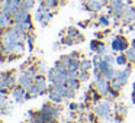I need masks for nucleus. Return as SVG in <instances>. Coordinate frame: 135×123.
Masks as SVG:
<instances>
[{
  "mask_svg": "<svg viewBox=\"0 0 135 123\" xmlns=\"http://www.w3.org/2000/svg\"><path fill=\"white\" fill-rule=\"evenodd\" d=\"M13 22H26L29 20V10H25L22 7H19L15 13L12 15Z\"/></svg>",
  "mask_w": 135,
  "mask_h": 123,
  "instance_id": "5",
  "label": "nucleus"
},
{
  "mask_svg": "<svg viewBox=\"0 0 135 123\" xmlns=\"http://www.w3.org/2000/svg\"><path fill=\"white\" fill-rule=\"evenodd\" d=\"M90 68H91V62L89 61V59L81 61V64H80V70H81V71H89Z\"/></svg>",
  "mask_w": 135,
  "mask_h": 123,
  "instance_id": "19",
  "label": "nucleus"
},
{
  "mask_svg": "<svg viewBox=\"0 0 135 123\" xmlns=\"http://www.w3.org/2000/svg\"><path fill=\"white\" fill-rule=\"evenodd\" d=\"M94 90L97 91L99 94H108L109 93V90H110V87H109V81L106 78H99V80H96V83H94Z\"/></svg>",
  "mask_w": 135,
  "mask_h": 123,
  "instance_id": "4",
  "label": "nucleus"
},
{
  "mask_svg": "<svg viewBox=\"0 0 135 123\" xmlns=\"http://www.w3.org/2000/svg\"><path fill=\"white\" fill-rule=\"evenodd\" d=\"M21 3H22V0H3V3H2V12H6L12 16L21 7Z\"/></svg>",
  "mask_w": 135,
  "mask_h": 123,
  "instance_id": "1",
  "label": "nucleus"
},
{
  "mask_svg": "<svg viewBox=\"0 0 135 123\" xmlns=\"http://www.w3.org/2000/svg\"><path fill=\"white\" fill-rule=\"evenodd\" d=\"M67 87L70 91H76L79 90L80 87V80L79 78H74V80H67Z\"/></svg>",
  "mask_w": 135,
  "mask_h": 123,
  "instance_id": "16",
  "label": "nucleus"
},
{
  "mask_svg": "<svg viewBox=\"0 0 135 123\" xmlns=\"http://www.w3.org/2000/svg\"><path fill=\"white\" fill-rule=\"evenodd\" d=\"M99 23L103 25V26H108V25H109V19L106 18V16H100V18H99Z\"/></svg>",
  "mask_w": 135,
  "mask_h": 123,
  "instance_id": "25",
  "label": "nucleus"
},
{
  "mask_svg": "<svg viewBox=\"0 0 135 123\" xmlns=\"http://www.w3.org/2000/svg\"><path fill=\"white\" fill-rule=\"evenodd\" d=\"M4 104H6V94H3V93H0V111L3 110Z\"/></svg>",
  "mask_w": 135,
  "mask_h": 123,
  "instance_id": "23",
  "label": "nucleus"
},
{
  "mask_svg": "<svg viewBox=\"0 0 135 123\" xmlns=\"http://www.w3.org/2000/svg\"><path fill=\"white\" fill-rule=\"evenodd\" d=\"M3 38V29H2V28H0V39Z\"/></svg>",
  "mask_w": 135,
  "mask_h": 123,
  "instance_id": "26",
  "label": "nucleus"
},
{
  "mask_svg": "<svg viewBox=\"0 0 135 123\" xmlns=\"http://www.w3.org/2000/svg\"><path fill=\"white\" fill-rule=\"evenodd\" d=\"M35 84H36V87L39 88L41 94L44 93L45 90H47V81H45V77H42V75H36V78H35Z\"/></svg>",
  "mask_w": 135,
  "mask_h": 123,
  "instance_id": "13",
  "label": "nucleus"
},
{
  "mask_svg": "<svg viewBox=\"0 0 135 123\" xmlns=\"http://www.w3.org/2000/svg\"><path fill=\"white\" fill-rule=\"evenodd\" d=\"M42 6L48 7V9H55L58 6V0H42Z\"/></svg>",
  "mask_w": 135,
  "mask_h": 123,
  "instance_id": "17",
  "label": "nucleus"
},
{
  "mask_svg": "<svg viewBox=\"0 0 135 123\" xmlns=\"http://www.w3.org/2000/svg\"><path fill=\"white\" fill-rule=\"evenodd\" d=\"M132 47H134V48H135V41H134V42H132Z\"/></svg>",
  "mask_w": 135,
  "mask_h": 123,
  "instance_id": "29",
  "label": "nucleus"
},
{
  "mask_svg": "<svg viewBox=\"0 0 135 123\" xmlns=\"http://www.w3.org/2000/svg\"><path fill=\"white\" fill-rule=\"evenodd\" d=\"M112 48L115 51H126L128 49V42L123 36H116L112 42Z\"/></svg>",
  "mask_w": 135,
  "mask_h": 123,
  "instance_id": "6",
  "label": "nucleus"
},
{
  "mask_svg": "<svg viewBox=\"0 0 135 123\" xmlns=\"http://www.w3.org/2000/svg\"><path fill=\"white\" fill-rule=\"evenodd\" d=\"M103 3H105V0H84L86 9H89L90 12H97V10H100Z\"/></svg>",
  "mask_w": 135,
  "mask_h": 123,
  "instance_id": "7",
  "label": "nucleus"
},
{
  "mask_svg": "<svg viewBox=\"0 0 135 123\" xmlns=\"http://www.w3.org/2000/svg\"><path fill=\"white\" fill-rule=\"evenodd\" d=\"M33 4H35V0H22L21 7L25 10H31L33 7Z\"/></svg>",
  "mask_w": 135,
  "mask_h": 123,
  "instance_id": "18",
  "label": "nucleus"
},
{
  "mask_svg": "<svg viewBox=\"0 0 135 123\" xmlns=\"http://www.w3.org/2000/svg\"><path fill=\"white\" fill-rule=\"evenodd\" d=\"M62 94L60 93L57 88H54V87H51V91H50V100L51 101H54V103H60V101H62Z\"/></svg>",
  "mask_w": 135,
  "mask_h": 123,
  "instance_id": "12",
  "label": "nucleus"
},
{
  "mask_svg": "<svg viewBox=\"0 0 135 123\" xmlns=\"http://www.w3.org/2000/svg\"><path fill=\"white\" fill-rule=\"evenodd\" d=\"M134 87H135V84H134Z\"/></svg>",
  "mask_w": 135,
  "mask_h": 123,
  "instance_id": "30",
  "label": "nucleus"
},
{
  "mask_svg": "<svg viewBox=\"0 0 135 123\" xmlns=\"http://www.w3.org/2000/svg\"><path fill=\"white\" fill-rule=\"evenodd\" d=\"M132 29H134V30H135V23H134V25H132Z\"/></svg>",
  "mask_w": 135,
  "mask_h": 123,
  "instance_id": "28",
  "label": "nucleus"
},
{
  "mask_svg": "<svg viewBox=\"0 0 135 123\" xmlns=\"http://www.w3.org/2000/svg\"><path fill=\"white\" fill-rule=\"evenodd\" d=\"M128 77H129V68H123V70H120V71H116V77H115V78L123 85L128 81Z\"/></svg>",
  "mask_w": 135,
  "mask_h": 123,
  "instance_id": "10",
  "label": "nucleus"
},
{
  "mask_svg": "<svg viewBox=\"0 0 135 123\" xmlns=\"http://www.w3.org/2000/svg\"><path fill=\"white\" fill-rule=\"evenodd\" d=\"M110 113V103L108 100H102L100 103H97L96 106V114L100 117H108Z\"/></svg>",
  "mask_w": 135,
  "mask_h": 123,
  "instance_id": "3",
  "label": "nucleus"
},
{
  "mask_svg": "<svg viewBox=\"0 0 135 123\" xmlns=\"http://www.w3.org/2000/svg\"><path fill=\"white\" fill-rule=\"evenodd\" d=\"M32 81H33V80L31 78V77H28L26 74H22V75L19 77V84H21L22 87H25V88L29 87V85L32 84Z\"/></svg>",
  "mask_w": 135,
  "mask_h": 123,
  "instance_id": "14",
  "label": "nucleus"
},
{
  "mask_svg": "<svg viewBox=\"0 0 135 123\" xmlns=\"http://www.w3.org/2000/svg\"><path fill=\"white\" fill-rule=\"evenodd\" d=\"M103 59H105L109 65H112L115 61H116V58H115V57H112V55H105V57H103Z\"/></svg>",
  "mask_w": 135,
  "mask_h": 123,
  "instance_id": "24",
  "label": "nucleus"
},
{
  "mask_svg": "<svg viewBox=\"0 0 135 123\" xmlns=\"http://www.w3.org/2000/svg\"><path fill=\"white\" fill-rule=\"evenodd\" d=\"M79 80H80V81H86V80H89L87 71H81V70H80V73H79Z\"/></svg>",
  "mask_w": 135,
  "mask_h": 123,
  "instance_id": "22",
  "label": "nucleus"
},
{
  "mask_svg": "<svg viewBox=\"0 0 135 123\" xmlns=\"http://www.w3.org/2000/svg\"><path fill=\"white\" fill-rule=\"evenodd\" d=\"M28 93H26V88L25 87H18L13 90V99L16 100L18 103H22L25 99H26Z\"/></svg>",
  "mask_w": 135,
  "mask_h": 123,
  "instance_id": "8",
  "label": "nucleus"
},
{
  "mask_svg": "<svg viewBox=\"0 0 135 123\" xmlns=\"http://www.w3.org/2000/svg\"><path fill=\"white\" fill-rule=\"evenodd\" d=\"M2 3H3V0H0V7H2Z\"/></svg>",
  "mask_w": 135,
  "mask_h": 123,
  "instance_id": "27",
  "label": "nucleus"
},
{
  "mask_svg": "<svg viewBox=\"0 0 135 123\" xmlns=\"http://www.w3.org/2000/svg\"><path fill=\"white\" fill-rule=\"evenodd\" d=\"M26 93H28V97H36L41 94V91H39V88L36 87V84H31L29 87H26Z\"/></svg>",
  "mask_w": 135,
  "mask_h": 123,
  "instance_id": "15",
  "label": "nucleus"
},
{
  "mask_svg": "<svg viewBox=\"0 0 135 123\" xmlns=\"http://www.w3.org/2000/svg\"><path fill=\"white\" fill-rule=\"evenodd\" d=\"M122 18L125 22H135V9L134 7H126L122 13Z\"/></svg>",
  "mask_w": 135,
  "mask_h": 123,
  "instance_id": "11",
  "label": "nucleus"
},
{
  "mask_svg": "<svg viewBox=\"0 0 135 123\" xmlns=\"http://www.w3.org/2000/svg\"><path fill=\"white\" fill-rule=\"evenodd\" d=\"M126 57H128L132 62H135V48L134 47L129 48V49H126Z\"/></svg>",
  "mask_w": 135,
  "mask_h": 123,
  "instance_id": "21",
  "label": "nucleus"
},
{
  "mask_svg": "<svg viewBox=\"0 0 135 123\" xmlns=\"http://www.w3.org/2000/svg\"><path fill=\"white\" fill-rule=\"evenodd\" d=\"M128 59H129V58L126 57V54H125V55H123V54H120L119 57H116V62H118L119 65H126Z\"/></svg>",
  "mask_w": 135,
  "mask_h": 123,
  "instance_id": "20",
  "label": "nucleus"
},
{
  "mask_svg": "<svg viewBox=\"0 0 135 123\" xmlns=\"http://www.w3.org/2000/svg\"><path fill=\"white\" fill-rule=\"evenodd\" d=\"M36 20H38L42 26H45V25L51 20V12H50V9H48V7H45V6L39 7V9L36 10Z\"/></svg>",
  "mask_w": 135,
  "mask_h": 123,
  "instance_id": "2",
  "label": "nucleus"
},
{
  "mask_svg": "<svg viewBox=\"0 0 135 123\" xmlns=\"http://www.w3.org/2000/svg\"><path fill=\"white\" fill-rule=\"evenodd\" d=\"M12 20L13 19H12V16H10L9 13L0 12V28H2V29H6V28L12 23Z\"/></svg>",
  "mask_w": 135,
  "mask_h": 123,
  "instance_id": "9",
  "label": "nucleus"
}]
</instances>
